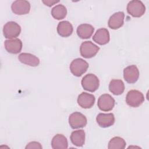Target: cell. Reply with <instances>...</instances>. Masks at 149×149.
Instances as JSON below:
<instances>
[{
	"mask_svg": "<svg viewBox=\"0 0 149 149\" xmlns=\"http://www.w3.org/2000/svg\"><path fill=\"white\" fill-rule=\"evenodd\" d=\"M96 121L100 127L106 128L112 126L115 123V119L112 113H100L96 117Z\"/></svg>",
	"mask_w": 149,
	"mask_h": 149,
	"instance_id": "obj_14",
	"label": "cell"
},
{
	"mask_svg": "<svg viewBox=\"0 0 149 149\" xmlns=\"http://www.w3.org/2000/svg\"><path fill=\"white\" fill-rule=\"evenodd\" d=\"M94 31V27L87 23L80 24L76 30L77 36L81 39H87L91 37Z\"/></svg>",
	"mask_w": 149,
	"mask_h": 149,
	"instance_id": "obj_17",
	"label": "cell"
},
{
	"mask_svg": "<svg viewBox=\"0 0 149 149\" xmlns=\"http://www.w3.org/2000/svg\"><path fill=\"white\" fill-rule=\"evenodd\" d=\"M42 2L47 6H51L55 4H56V3H58L59 2V1H42Z\"/></svg>",
	"mask_w": 149,
	"mask_h": 149,
	"instance_id": "obj_25",
	"label": "cell"
},
{
	"mask_svg": "<svg viewBox=\"0 0 149 149\" xmlns=\"http://www.w3.org/2000/svg\"><path fill=\"white\" fill-rule=\"evenodd\" d=\"M93 40L99 45H103L107 44L110 40L109 31L105 28L98 29L93 36Z\"/></svg>",
	"mask_w": 149,
	"mask_h": 149,
	"instance_id": "obj_15",
	"label": "cell"
},
{
	"mask_svg": "<svg viewBox=\"0 0 149 149\" xmlns=\"http://www.w3.org/2000/svg\"><path fill=\"white\" fill-rule=\"evenodd\" d=\"M88 63L81 58L73 59L70 64V70L71 73L76 77H80L86 72L88 68Z\"/></svg>",
	"mask_w": 149,
	"mask_h": 149,
	"instance_id": "obj_4",
	"label": "cell"
},
{
	"mask_svg": "<svg viewBox=\"0 0 149 149\" xmlns=\"http://www.w3.org/2000/svg\"><path fill=\"white\" fill-rule=\"evenodd\" d=\"M126 141L120 137H114L112 138L108 145V149H123L126 147Z\"/></svg>",
	"mask_w": 149,
	"mask_h": 149,
	"instance_id": "obj_23",
	"label": "cell"
},
{
	"mask_svg": "<svg viewBox=\"0 0 149 149\" xmlns=\"http://www.w3.org/2000/svg\"><path fill=\"white\" fill-rule=\"evenodd\" d=\"M51 13L54 19L56 20H61L66 17L67 15V9L63 5L59 4L52 8Z\"/></svg>",
	"mask_w": 149,
	"mask_h": 149,
	"instance_id": "obj_22",
	"label": "cell"
},
{
	"mask_svg": "<svg viewBox=\"0 0 149 149\" xmlns=\"http://www.w3.org/2000/svg\"><path fill=\"white\" fill-rule=\"evenodd\" d=\"M51 147L54 149L67 148L68 142L66 137L62 134L55 135L51 141Z\"/></svg>",
	"mask_w": 149,
	"mask_h": 149,
	"instance_id": "obj_20",
	"label": "cell"
},
{
	"mask_svg": "<svg viewBox=\"0 0 149 149\" xmlns=\"http://www.w3.org/2000/svg\"><path fill=\"white\" fill-rule=\"evenodd\" d=\"M30 8V2L25 0L15 1L11 5L12 11L17 15H23L29 13Z\"/></svg>",
	"mask_w": 149,
	"mask_h": 149,
	"instance_id": "obj_9",
	"label": "cell"
},
{
	"mask_svg": "<svg viewBox=\"0 0 149 149\" xmlns=\"http://www.w3.org/2000/svg\"><path fill=\"white\" fill-rule=\"evenodd\" d=\"M100 47L90 41H84L80 47V52L84 58H91L95 56L100 50Z\"/></svg>",
	"mask_w": 149,
	"mask_h": 149,
	"instance_id": "obj_5",
	"label": "cell"
},
{
	"mask_svg": "<svg viewBox=\"0 0 149 149\" xmlns=\"http://www.w3.org/2000/svg\"><path fill=\"white\" fill-rule=\"evenodd\" d=\"M95 98L94 95L86 92H83L79 95L77 103L79 106L84 109L91 108L94 104Z\"/></svg>",
	"mask_w": 149,
	"mask_h": 149,
	"instance_id": "obj_12",
	"label": "cell"
},
{
	"mask_svg": "<svg viewBox=\"0 0 149 149\" xmlns=\"http://www.w3.org/2000/svg\"><path fill=\"white\" fill-rule=\"evenodd\" d=\"M42 147L41 144L37 141H31L26 146L25 148H42Z\"/></svg>",
	"mask_w": 149,
	"mask_h": 149,
	"instance_id": "obj_24",
	"label": "cell"
},
{
	"mask_svg": "<svg viewBox=\"0 0 149 149\" xmlns=\"http://www.w3.org/2000/svg\"><path fill=\"white\" fill-rule=\"evenodd\" d=\"M126 9L127 13L132 16L140 17L146 12V6L141 1L132 0L127 3Z\"/></svg>",
	"mask_w": 149,
	"mask_h": 149,
	"instance_id": "obj_2",
	"label": "cell"
},
{
	"mask_svg": "<svg viewBox=\"0 0 149 149\" xmlns=\"http://www.w3.org/2000/svg\"><path fill=\"white\" fill-rule=\"evenodd\" d=\"M21 33V27L15 22H7L3 26V34L5 38L13 39L18 37Z\"/></svg>",
	"mask_w": 149,
	"mask_h": 149,
	"instance_id": "obj_6",
	"label": "cell"
},
{
	"mask_svg": "<svg viewBox=\"0 0 149 149\" xmlns=\"http://www.w3.org/2000/svg\"><path fill=\"white\" fill-rule=\"evenodd\" d=\"M70 139L73 144L77 147H82L85 143V132L82 129L74 130L72 132Z\"/></svg>",
	"mask_w": 149,
	"mask_h": 149,
	"instance_id": "obj_19",
	"label": "cell"
},
{
	"mask_svg": "<svg viewBox=\"0 0 149 149\" xmlns=\"http://www.w3.org/2000/svg\"><path fill=\"white\" fill-rule=\"evenodd\" d=\"M123 77L125 80L130 84L135 83L139 77V70L134 65H130L123 69Z\"/></svg>",
	"mask_w": 149,
	"mask_h": 149,
	"instance_id": "obj_10",
	"label": "cell"
},
{
	"mask_svg": "<svg viewBox=\"0 0 149 149\" xmlns=\"http://www.w3.org/2000/svg\"><path fill=\"white\" fill-rule=\"evenodd\" d=\"M73 31L72 24L68 21H62L57 26V33L62 37H68L72 35Z\"/></svg>",
	"mask_w": 149,
	"mask_h": 149,
	"instance_id": "obj_18",
	"label": "cell"
},
{
	"mask_svg": "<svg viewBox=\"0 0 149 149\" xmlns=\"http://www.w3.org/2000/svg\"><path fill=\"white\" fill-rule=\"evenodd\" d=\"M144 101V97L143 93L137 90H130L126 96V102L130 107H139Z\"/></svg>",
	"mask_w": 149,
	"mask_h": 149,
	"instance_id": "obj_3",
	"label": "cell"
},
{
	"mask_svg": "<svg viewBox=\"0 0 149 149\" xmlns=\"http://www.w3.org/2000/svg\"><path fill=\"white\" fill-rule=\"evenodd\" d=\"M109 90L113 95H120L125 90L124 83L120 79H112L109 84Z\"/></svg>",
	"mask_w": 149,
	"mask_h": 149,
	"instance_id": "obj_21",
	"label": "cell"
},
{
	"mask_svg": "<svg viewBox=\"0 0 149 149\" xmlns=\"http://www.w3.org/2000/svg\"><path fill=\"white\" fill-rule=\"evenodd\" d=\"M81 84L84 90L90 92H94L99 87L100 81L95 74L88 73L83 77Z\"/></svg>",
	"mask_w": 149,
	"mask_h": 149,
	"instance_id": "obj_1",
	"label": "cell"
},
{
	"mask_svg": "<svg viewBox=\"0 0 149 149\" xmlns=\"http://www.w3.org/2000/svg\"><path fill=\"white\" fill-rule=\"evenodd\" d=\"M18 59L21 63L30 66L36 67L40 64L39 58L30 53L23 52L20 54L18 56Z\"/></svg>",
	"mask_w": 149,
	"mask_h": 149,
	"instance_id": "obj_16",
	"label": "cell"
},
{
	"mask_svg": "<svg viewBox=\"0 0 149 149\" xmlns=\"http://www.w3.org/2000/svg\"><path fill=\"white\" fill-rule=\"evenodd\" d=\"M115 104L114 98L108 94H104L100 95L98 99L97 105L99 109L104 112L111 111Z\"/></svg>",
	"mask_w": 149,
	"mask_h": 149,
	"instance_id": "obj_8",
	"label": "cell"
},
{
	"mask_svg": "<svg viewBox=\"0 0 149 149\" xmlns=\"http://www.w3.org/2000/svg\"><path fill=\"white\" fill-rule=\"evenodd\" d=\"M87 123V120L85 115L79 112H74L69 116V124L73 129L84 127Z\"/></svg>",
	"mask_w": 149,
	"mask_h": 149,
	"instance_id": "obj_7",
	"label": "cell"
},
{
	"mask_svg": "<svg viewBox=\"0 0 149 149\" xmlns=\"http://www.w3.org/2000/svg\"><path fill=\"white\" fill-rule=\"evenodd\" d=\"M125 13L123 12H118L114 13L110 16L108 25L109 27L113 30H116L120 28L124 24Z\"/></svg>",
	"mask_w": 149,
	"mask_h": 149,
	"instance_id": "obj_13",
	"label": "cell"
},
{
	"mask_svg": "<svg viewBox=\"0 0 149 149\" xmlns=\"http://www.w3.org/2000/svg\"><path fill=\"white\" fill-rule=\"evenodd\" d=\"M4 46L8 52L12 54H17L22 51L23 44L20 39L16 38L5 40Z\"/></svg>",
	"mask_w": 149,
	"mask_h": 149,
	"instance_id": "obj_11",
	"label": "cell"
}]
</instances>
